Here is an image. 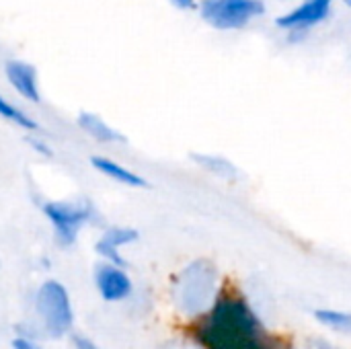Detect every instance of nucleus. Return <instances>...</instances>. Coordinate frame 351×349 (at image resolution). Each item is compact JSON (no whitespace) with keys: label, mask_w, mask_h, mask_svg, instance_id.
<instances>
[{"label":"nucleus","mask_w":351,"mask_h":349,"mask_svg":"<svg viewBox=\"0 0 351 349\" xmlns=\"http://www.w3.org/2000/svg\"><path fill=\"white\" fill-rule=\"evenodd\" d=\"M331 14V0H304L290 12L278 16V27L286 31H308Z\"/></svg>","instance_id":"39448f33"},{"label":"nucleus","mask_w":351,"mask_h":349,"mask_svg":"<svg viewBox=\"0 0 351 349\" xmlns=\"http://www.w3.org/2000/svg\"><path fill=\"white\" fill-rule=\"evenodd\" d=\"M167 349H199V348L189 346V344H171V346H167Z\"/></svg>","instance_id":"a211bd4d"},{"label":"nucleus","mask_w":351,"mask_h":349,"mask_svg":"<svg viewBox=\"0 0 351 349\" xmlns=\"http://www.w3.org/2000/svg\"><path fill=\"white\" fill-rule=\"evenodd\" d=\"M346 4H348V6H351V0H346Z\"/></svg>","instance_id":"6ab92c4d"},{"label":"nucleus","mask_w":351,"mask_h":349,"mask_svg":"<svg viewBox=\"0 0 351 349\" xmlns=\"http://www.w3.org/2000/svg\"><path fill=\"white\" fill-rule=\"evenodd\" d=\"M12 348L14 349H41L35 341H31V339H27V337H16L14 341H12Z\"/></svg>","instance_id":"2eb2a0df"},{"label":"nucleus","mask_w":351,"mask_h":349,"mask_svg":"<svg viewBox=\"0 0 351 349\" xmlns=\"http://www.w3.org/2000/svg\"><path fill=\"white\" fill-rule=\"evenodd\" d=\"M37 313L43 329L51 337H62L72 325V306L66 288L60 282H45L37 292Z\"/></svg>","instance_id":"20e7f679"},{"label":"nucleus","mask_w":351,"mask_h":349,"mask_svg":"<svg viewBox=\"0 0 351 349\" xmlns=\"http://www.w3.org/2000/svg\"><path fill=\"white\" fill-rule=\"evenodd\" d=\"M6 80L12 84V88L31 103H41L39 84H37V70L35 66L23 62V60H10L4 64Z\"/></svg>","instance_id":"0eeeda50"},{"label":"nucleus","mask_w":351,"mask_h":349,"mask_svg":"<svg viewBox=\"0 0 351 349\" xmlns=\"http://www.w3.org/2000/svg\"><path fill=\"white\" fill-rule=\"evenodd\" d=\"M191 158L195 160V165L199 169L210 171L212 175H216L220 179H234L237 177V167L220 154H193Z\"/></svg>","instance_id":"9b49d317"},{"label":"nucleus","mask_w":351,"mask_h":349,"mask_svg":"<svg viewBox=\"0 0 351 349\" xmlns=\"http://www.w3.org/2000/svg\"><path fill=\"white\" fill-rule=\"evenodd\" d=\"M0 117L14 123V125H19V128H23V130H27V132H37L39 130V123L33 117H29L23 109H19L10 101H6L2 95H0Z\"/></svg>","instance_id":"f8f14e48"},{"label":"nucleus","mask_w":351,"mask_h":349,"mask_svg":"<svg viewBox=\"0 0 351 349\" xmlns=\"http://www.w3.org/2000/svg\"><path fill=\"white\" fill-rule=\"evenodd\" d=\"M138 241V230L134 228H125V226H113L109 230H105V234L101 237V241L97 243V253L101 257H105L109 263H115L119 267L125 265V259L119 255V249Z\"/></svg>","instance_id":"6e6552de"},{"label":"nucleus","mask_w":351,"mask_h":349,"mask_svg":"<svg viewBox=\"0 0 351 349\" xmlns=\"http://www.w3.org/2000/svg\"><path fill=\"white\" fill-rule=\"evenodd\" d=\"M90 165L99 173H103L105 177H109V179H113V181H117L121 185H128V187H148V181L144 177H140L138 173L130 171L128 167H123V165H119V163H115V160H111L107 156H90Z\"/></svg>","instance_id":"9d476101"},{"label":"nucleus","mask_w":351,"mask_h":349,"mask_svg":"<svg viewBox=\"0 0 351 349\" xmlns=\"http://www.w3.org/2000/svg\"><path fill=\"white\" fill-rule=\"evenodd\" d=\"M171 2L179 8H191L195 4V0H171Z\"/></svg>","instance_id":"f3484780"},{"label":"nucleus","mask_w":351,"mask_h":349,"mask_svg":"<svg viewBox=\"0 0 351 349\" xmlns=\"http://www.w3.org/2000/svg\"><path fill=\"white\" fill-rule=\"evenodd\" d=\"M95 282L101 292V296L109 302H117L130 296L132 292V282L128 274L115 265V263H103L95 272Z\"/></svg>","instance_id":"423d86ee"},{"label":"nucleus","mask_w":351,"mask_h":349,"mask_svg":"<svg viewBox=\"0 0 351 349\" xmlns=\"http://www.w3.org/2000/svg\"><path fill=\"white\" fill-rule=\"evenodd\" d=\"M45 218L53 224L56 239L62 247H68L76 241L78 230L95 218V208L88 200L74 202H45Z\"/></svg>","instance_id":"7ed1b4c3"},{"label":"nucleus","mask_w":351,"mask_h":349,"mask_svg":"<svg viewBox=\"0 0 351 349\" xmlns=\"http://www.w3.org/2000/svg\"><path fill=\"white\" fill-rule=\"evenodd\" d=\"M315 317L325 327H331L335 331L350 333L351 335V313H341V311H317Z\"/></svg>","instance_id":"ddd939ff"},{"label":"nucleus","mask_w":351,"mask_h":349,"mask_svg":"<svg viewBox=\"0 0 351 349\" xmlns=\"http://www.w3.org/2000/svg\"><path fill=\"white\" fill-rule=\"evenodd\" d=\"M78 128L93 140L101 142V144H117V142H125V138L113 130L109 123H105L97 113H88V111H80L78 119H76Z\"/></svg>","instance_id":"1a4fd4ad"},{"label":"nucleus","mask_w":351,"mask_h":349,"mask_svg":"<svg viewBox=\"0 0 351 349\" xmlns=\"http://www.w3.org/2000/svg\"><path fill=\"white\" fill-rule=\"evenodd\" d=\"M265 12L261 0H202V19L220 31H234L247 27L253 19Z\"/></svg>","instance_id":"f03ea898"},{"label":"nucleus","mask_w":351,"mask_h":349,"mask_svg":"<svg viewBox=\"0 0 351 349\" xmlns=\"http://www.w3.org/2000/svg\"><path fill=\"white\" fill-rule=\"evenodd\" d=\"M27 142H29V146L35 148V152H39L41 156H51V154H53L51 148H49L43 140H39V138H27Z\"/></svg>","instance_id":"4468645a"},{"label":"nucleus","mask_w":351,"mask_h":349,"mask_svg":"<svg viewBox=\"0 0 351 349\" xmlns=\"http://www.w3.org/2000/svg\"><path fill=\"white\" fill-rule=\"evenodd\" d=\"M218 290V269L208 259L187 265L175 284V304L185 317H197L212 306Z\"/></svg>","instance_id":"f257e3e1"},{"label":"nucleus","mask_w":351,"mask_h":349,"mask_svg":"<svg viewBox=\"0 0 351 349\" xmlns=\"http://www.w3.org/2000/svg\"><path fill=\"white\" fill-rule=\"evenodd\" d=\"M72 341H74V348L76 349H99L97 348V344H93L90 339H86V337H82V335H76Z\"/></svg>","instance_id":"dca6fc26"}]
</instances>
